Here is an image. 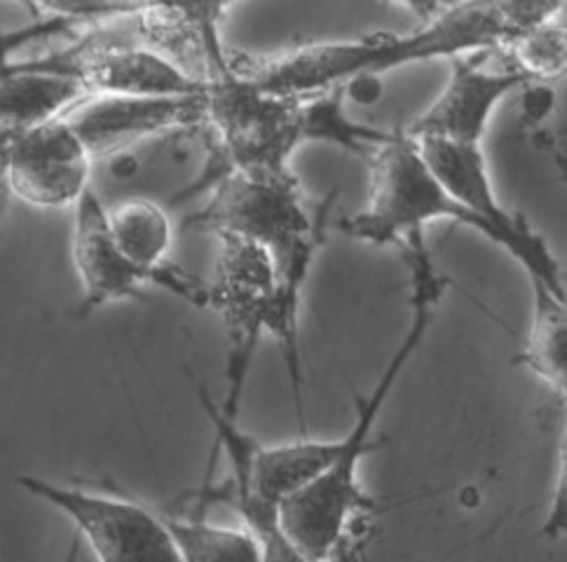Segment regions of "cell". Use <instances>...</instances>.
Masks as SVG:
<instances>
[{"instance_id":"22","label":"cell","mask_w":567,"mask_h":562,"mask_svg":"<svg viewBox=\"0 0 567 562\" xmlns=\"http://www.w3.org/2000/svg\"><path fill=\"white\" fill-rule=\"evenodd\" d=\"M388 3L411 12L420 24H424L441 14L445 8H451L455 0H388Z\"/></svg>"},{"instance_id":"5","label":"cell","mask_w":567,"mask_h":562,"mask_svg":"<svg viewBox=\"0 0 567 562\" xmlns=\"http://www.w3.org/2000/svg\"><path fill=\"white\" fill-rule=\"evenodd\" d=\"M205 125L233 171H279L312 144V98L260 90L233 69L207 77Z\"/></svg>"},{"instance_id":"18","label":"cell","mask_w":567,"mask_h":562,"mask_svg":"<svg viewBox=\"0 0 567 562\" xmlns=\"http://www.w3.org/2000/svg\"><path fill=\"white\" fill-rule=\"evenodd\" d=\"M165 525L178 553V562H223V560H262L258 539L241 525L226 528L207 523L202 513L165 516Z\"/></svg>"},{"instance_id":"6","label":"cell","mask_w":567,"mask_h":562,"mask_svg":"<svg viewBox=\"0 0 567 562\" xmlns=\"http://www.w3.org/2000/svg\"><path fill=\"white\" fill-rule=\"evenodd\" d=\"M369 199L361 211L342 220V230L375 247L401 244L424 226L453 220L485 237V226L441 186L406 132L392 136L371 153Z\"/></svg>"},{"instance_id":"23","label":"cell","mask_w":567,"mask_h":562,"mask_svg":"<svg viewBox=\"0 0 567 562\" xmlns=\"http://www.w3.org/2000/svg\"><path fill=\"white\" fill-rule=\"evenodd\" d=\"M8 202H10V192H8V188H6V180H3V176H0V216L6 214Z\"/></svg>"},{"instance_id":"8","label":"cell","mask_w":567,"mask_h":562,"mask_svg":"<svg viewBox=\"0 0 567 562\" xmlns=\"http://www.w3.org/2000/svg\"><path fill=\"white\" fill-rule=\"evenodd\" d=\"M415 144L441 186L485 226V239L509 253L530 279H539L565 295L563 270L546 239L520 214H512L497 199L483 146L441 138H420Z\"/></svg>"},{"instance_id":"20","label":"cell","mask_w":567,"mask_h":562,"mask_svg":"<svg viewBox=\"0 0 567 562\" xmlns=\"http://www.w3.org/2000/svg\"><path fill=\"white\" fill-rule=\"evenodd\" d=\"M495 6L512 33V40L544 22L563 17L565 12V0H495Z\"/></svg>"},{"instance_id":"15","label":"cell","mask_w":567,"mask_h":562,"mask_svg":"<svg viewBox=\"0 0 567 562\" xmlns=\"http://www.w3.org/2000/svg\"><path fill=\"white\" fill-rule=\"evenodd\" d=\"M90 92L78 77L71 48L8 59L0 73V136L14 138L78 106Z\"/></svg>"},{"instance_id":"4","label":"cell","mask_w":567,"mask_h":562,"mask_svg":"<svg viewBox=\"0 0 567 562\" xmlns=\"http://www.w3.org/2000/svg\"><path fill=\"white\" fill-rule=\"evenodd\" d=\"M195 392L216 434L209 469L218 452H226L233 469L230 499L241 525L258 539L262 560H296L279 534V507L331 465L338 438L302 436L287 444H260L237 427V417L223 413L205 385L195 383Z\"/></svg>"},{"instance_id":"11","label":"cell","mask_w":567,"mask_h":562,"mask_svg":"<svg viewBox=\"0 0 567 562\" xmlns=\"http://www.w3.org/2000/svg\"><path fill=\"white\" fill-rule=\"evenodd\" d=\"M92 167L94 157L62 115L10 140L3 180L19 202L64 209L92 188Z\"/></svg>"},{"instance_id":"9","label":"cell","mask_w":567,"mask_h":562,"mask_svg":"<svg viewBox=\"0 0 567 562\" xmlns=\"http://www.w3.org/2000/svg\"><path fill=\"white\" fill-rule=\"evenodd\" d=\"M17 483L24 492L64 513L99 560L178 562L165 518L136 499L52 483L40 476H22Z\"/></svg>"},{"instance_id":"19","label":"cell","mask_w":567,"mask_h":562,"mask_svg":"<svg viewBox=\"0 0 567 562\" xmlns=\"http://www.w3.org/2000/svg\"><path fill=\"white\" fill-rule=\"evenodd\" d=\"M506 62L516 66L530 83L556 80L567 66V43H565V19L556 17L530 31L514 38L509 45L499 50Z\"/></svg>"},{"instance_id":"24","label":"cell","mask_w":567,"mask_h":562,"mask_svg":"<svg viewBox=\"0 0 567 562\" xmlns=\"http://www.w3.org/2000/svg\"><path fill=\"white\" fill-rule=\"evenodd\" d=\"M6 66H8V59H0V73L6 71Z\"/></svg>"},{"instance_id":"13","label":"cell","mask_w":567,"mask_h":562,"mask_svg":"<svg viewBox=\"0 0 567 562\" xmlns=\"http://www.w3.org/2000/svg\"><path fill=\"white\" fill-rule=\"evenodd\" d=\"M495 50H481L451 59V77L432 106L415 117L406 132L411 138H441L455 144H481L491 117L506 96L533 85L528 75L506 62L491 64Z\"/></svg>"},{"instance_id":"3","label":"cell","mask_w":567,"mask_h":562,"mask_svg":"<svg viewBox=\"0 0 567 562\" xmlns=\"http://www.w3.org/2000/svg\"><path fill=\"white\" fill-rule=\"evenodd\" d=\"M202 226L251 239L266 249L277 272V324L272 337L281 350L291 379L293 406L306 429L300 366V295L321 242V218L302 195L293 169L233 171L226 169L214 186L207 207L197 214Z\"/></svg>"},{"instance_id":"16","label":"cell","mask_w":567,"mask_h":562,"mask_svg":"<svg viewBox=\"0 0 567 562\" xmlns=\"http://www.w3.org/2000/svg\"><path fill=\"white\" fill-rule=\"evenodd\" d=\"M533 316L525 335L523 361L556 396L567 389V308L565 295L530 279Z\"/></svg>"},{"instance_id":"10","label":"cell","mask_w":567,"mask_h":562,"mask_svg":"<svg viewBox=\"0 0 567 562\" xmlns=\"http://www.w3.org/2000/svg\"><path fill=\"white\" fill-rule=\"evenodd\" d=\"M73 216V263L83 287L80 314L106 308L125 298H144L146 287H157L190 305L205 308L207 281H202L176 266L141 268L115 244L109 228L106 205L90 188L75 202Z\"/></svg>"},{"instance_id":"21","label":"cell","mask_w":567,"mask_h":562,"mask_svg":"<svg viewBox=\"0 0 567 562\" xmlns=\"http://www.w3.org/2000/svg\"><path fill=\"white\" fill-rule=\"evenodd\" d=\"M565 478H567V471H565V452H563L558 473H556L549 516H546V523H544V537L551 541H556L560 534H565V525H567V483H565Z\"/></svg>"},{"instance_id":"1","label":"cell","mask_w":567,"mask_h":562,"mask_svg":"<svg viewBox=\"0 0 567 562\" xmlns=\"http://www.w3.org/2000/svg\"><path fill=\"white\" fill-rule=\"evenodd\" d=\"M401 247L406 249L413 281L409 331L384 366L373 392L367 398H357V419L352 429L338 438L331 465L279 507V534L296 560H329L340 555V549L348 547L354 528L378 507L375 499L361 486L359 465L369 452L378 450V444L371 440L375 419L388 404L403 368L409 366L427 335L434 308L445 287L432 266L422 235L406 237Z\"/></svg>"},{"instance_id":"14","label":"cell","mask_w":567,"mask_h":562,"mask_svg":"<svg viewBox=\"0 0 567 562\" xmlns=\"http://www.w3.org/2000/svg\"><path fill=\"white\" fill-rule=\"evenodd\" d=\"M78 77L92 94L178 96L207 92V77L186 69L146 40L87 35L71 45Z\"/></svg>"},{"instance_id":"17","label":"cell","mask_w":567,"mask_h":562,"mask_svg":"<svg viewBox=\"0 0 567 562\" xmlns=\"http://www.w3.org/2000/svg\"><path fill=\"white\" fill-rule=\"evenodd\" d=\"M109 228L115 244L141 268H159L167 263L174 242L172 218L153 199L130 197L106 207Z\"/></svg>"},{"instance_id":"2","label":"cell","mask_w":567,"mask_h":562,"mask_svg":"<svg viewBox=\"0 0 567 562\" xmlns=\"http://www.w3.org/2000/svg\"><path fill=\"white\" fill-rule=\"evenodd\" d=\"M512 40L495 0H455L411 33L378 31L359 38L321 40L277 54L249 56L230 50V69L260 90L310 96L346 87L357 77L455 59L481 50H502Z\"/></svg>"},{"instance_id":"7","label":"cell","mask_w":567,"mask_h":562,"mask_svg":"<svg viewBox=\"0 0 567 562\" xmlns=\"http://www.w3.org/2000/svg\"><path fill=\"white\" fill-rule=\"evenodd\" d=\"M216 263L207 281L205 310L218 314L228 337V394L223 413L237 417L262 333L277 324V272L270 253L251 239L214 230Z\"/></svg>"},{"instance_id":"12","label":"cell","mask_w":567,"mask_h":562,"mask_svg":"<svg viewBox=\"0 0 567 562\" xmlns=\"http://www.w3.org/2000/svg\"><path fill=\"white\" fill-rule=\"evenodd\" d=\"M64 117L96 163L148 138L205 125V92L178 96L92 94Z\"/></svg>"}]
</instances>
